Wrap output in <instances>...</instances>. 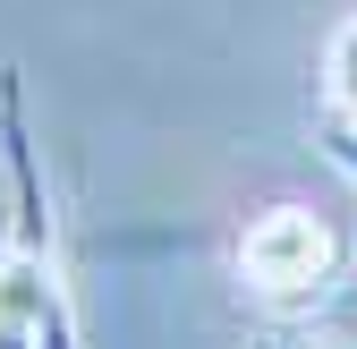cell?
<instances>
[{"label": "cell", "mask_w": 357, "mask_h": 349, "mask_svg": "<svg viewBox=\"0 0 357 349\" xmlns=\"http://www.w3.org/2000/svg\"><path fill=\"white\" fill-rule=\"evenodd\" d=\"M340 265H349L340 230L324 213H306V205H264L238 230V281L255 298H273V307H315L340 281Z\"/></svg>", "instance_id": "cell-1"}, {"label": "cell", "mask_w": 357, "mask_h": 349, "mask_svg": "<svg viewBox=\"0 0 357 349\" xmlns=\"http://www.w3.org/2000/svg\"><path fill=\"white\" fill-rule=\"evenodd\" d=\"M324 77H332V111L357 119V17L332 34V68H324Z\"/></svg>", "instance_id": "cell-2"}, {"label": "cell", "mask_w": 357, "mask_h": 349, "mask_svg": "<svg viewBox=\"0 0 357 349\" xmlns=\"http://www.w3.org/2000/svg\"><path fill=\"white\" fill-rule=\"evenodd\" d=\"M324 154H332V170H340V179L357 188V119H340V111L324 119Z\"/></svg>", "instance_id": "cell-3"}, {"label": "cell", "mask_w": 357, "mask_h": 349, "mask_svg": "<svg viewBox=\"0 0 357 349\" xmlns=\"http://www.w3.org/2000/svg\"><path fill=\"white\" fill-rule=\"evenodd\" d=\"M0 349H43V332H34L17 307H0Z\"/></svg>", "instance_id": "cell-4"}, {"label": "cell", "mask_w": 357, "mask_h": 349, "mask_svg": "<svg viewBox=\"0 0 357 349\" xmlns=\"http://www.w3.org/2000/svg\"><path fill=\"white\" fill-rule=\"evenodd\" d=\"M247 349H289V341H247Z\"/></svg>", "instance_id": "cell-5"}]
</instances>
